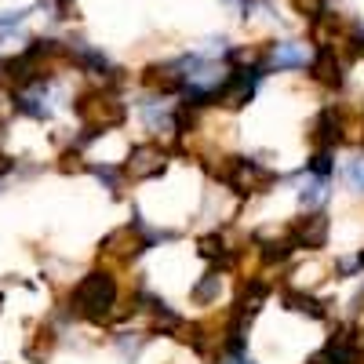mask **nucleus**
<instances>
[{
	"mask_svg": "<svg viewBox=\"0 0 364 364\" xmlns=\"http://www.w3.org/2000/svg\"><path fill=\"white\" fill-rule=\"evenodd\" d=\"M73 306L80 317L87 321H109L117 314V281L106 269H91L87 277H80V284L73 288Z\"/></svg>",
	"mask_w": 364,
	"mask_h": 364,
	"instance_id": "nucleus-1",
	"label": "nucleus"
},
{
	"mask_svg": "<svg viewBox=\"0 0 364 364\" xmlns=\"http://www.w3.org/2000/svg\"><path fill=\"white\" fill-rule=\"evenodd\" d=\"M77 117L87 128V135H99V132H109L124 120V102L109 87H95V91H84L77 99Z\"/></svg>",
	"mask_w": 364,
	"mask_h": 364,
	"instance_id": "nucleus-2",
	"label": "nucleus"
},
{
	"mask_svg": "<svg viewBox=\"0 0 364 364\" xmlns=\"http://www.w3.org/2000/svg\"><path fill=\"white\" fill-rule=\"evenodd\" d=\"M273 182H277V175H273L269 168H262L259 161H245V157H237L230 175H226V186L240 197H259V193H269L273 190Z\"/></svg>",
	"mask_w": 364,
	"mask_h": 364,
	"instance_id": "nucleus-3",
	"label": "nucleus"
},
{
	"mask_svg": "<svg viewBox=\"0 0 364 364\" xmlns=\"http://www.w3.org/2000/svg\"><path fill=\"white\" fill-rule=\"evenodd\" d=\"M262 77V70H230L226 80L215 91V102L223 109H245L255 99V80Z\"/></svg>",
	"mask_w": 364,
	"mask_h": 364,
	"instance_id": "nucleus-4",
	"label": "nucleus"
},
{
	"mask_svg": "<svg viewBox=\"0 0 364 364\" xmlns=\"http://www.w3.org/2000/svg\"><path fill=\"white\" fill-rule=\"evenodd\" d=\"M168 168V154H164V146H157V142H142V146H132V154H128V161H124V178H132V182H142V178H154V175H161Z\"/></svg>",
	"mask_w": 364,
	"mask_h": 364,
	"instance_id": "nucleus-5",
	"label": "nucleus"
},
{
	"mask_svg": "<svg viewBox=\"0 0 364 364\" xmlns=\"http://www.w3.org/2000/svg\"><path fill=\"white\" fill-rule=\"evenodd\" d=\"M288 233H291V240H295L299 248L317 252V248H324V245H328L331 219L324 215V211H306V215H299V219L288 226Z\"/></svg>",
	"mask_w": 364,
	"mask_h": 364,
	"instance_id": "nucleus-6",
	"label": "nucleus"
},
{
	"mask_svg": "<svg viewBox=\"0 0 364 364\" xmlns=\"http://www.w3.org/2000/svg\"><path fill=\"white\" fill-rule=\"evenodd\" d=\"M142 84L154 91V95H178L186 91V63H154L142 73Z\"/></svg>",
	"mask_w": 364,
	"mask_h": 364,
	"instance_id": "nucleus-7",
	"label": "nucleus"
},
{
	"mask_svg": "<svg viewBox=\"0 0 364 364\" xmlns=\"http://www.w3.org/2000/svg\"><path fill=\"white\" fill-rule=\"evenodd\" d=\"M142 248H146V237H142V226H139V223H135V226H132V223L120 226V230H113V233L102 240V255L120 259V262L135 259Z\"/></svg>",
	"mask_w": 364,
	"mask_h": 364,
	"instance_id": "nucleus-8",
	"label": "nucleus"
},
{
	"mask_svg": "<svg viewBox=\"0 0 364 364\" xmlns=\"http://www.w3.org/2000/svg\"><path fill=\"white\" fill-rule=\"evenodd\" d=\"M310 77L321 87H343L346 73H343V58L331 51V48H317V55L310 58Z\"/></svg>",
	"mask_w": 364,
	"mask_h": 364,
	"instance_id": "nucleus-9",
	"label": "nucleus"
},
{
	"mask_svg": "<svg viewBox=\"0 0 364 364\" xmlns=\"http://www.w3.org/2000/svg\"><path fill=\"white\" fill-rule=\"evenodd\" d=\"M310 58H314V55L306 51V44H299V41H281V44L269 48L266 70H306Z\"/></svg>",
	"mask_w": 364,
	"mask_h": 364,
	"instance_id": "nucleus-10",
	"label": "nucleus"
},
{
	"mask_svg": "<svg viewBox=\"0 0 364 364\" xmlns=\"http://www.w3.org/2000/svg\"><path fill=\"white\" fill-rule=\"evenodd\" d=\"M314 142L321 149H331L336 142H343V117L336 109H321L314 120Z\"/></svg>",
	"mask_w": 364,
	"mask_h": 364,
	"instance_id": "nucleus-11",
	"label": "nucleus"
},
{
	"mask_svg": "<svg viewBox=\"0 0 364 364\" xmlns=\"http://www.w3.org/2000/svg\"><path fill=\"white\" fill-rule=\"evenodd\" d=\"M299 245L291 240V233H284V237H273V240H262V262L266 266H281V262H288L291 259V252H295Z\"/></svg>",
	"mask_w": 364,
	"mask_h": 364,
	"instance_id": "nucleus-12",
	"label": "nucleus"
},
{
	"mask_svg": "<svg viewBox=\"0 0 364 364\" xmlns=\"http://www.w3.org/2000/svg\"><path fill=\"white\" fill-rule=\"evenodd\" d=\"M284 306L288 310H295V314H306V317H324V302L321 299H314V295H306V291H299V288H288L284 291Z\"/></svg>",
	"mask_w": 364,
	"mask_h": 364,
	"instance_id": "nucleus-13",
	"label": "nucleus"
},
{
	"mask_svg": "<svg viewBox=\"0 0 364 364\" xmlns=\"http://www.w3.org/2000/svg\"><path fill=\"white\" fill-rule=\"evenodd\" d=\"M200 259H208V262H219V266H230L233 262V255H230V248H226V240L219 237V233H208V237H200Z\"/></svg>",
	"mask_w": 364,
	"mask_h": 364,
	"instance_id": "nucleus-14",
	"label": "nucleus"
},
{
	"mask_svg": "<svg viewBox=\"0 0 364 364\" xmlns=\"http://www.w3.org/2000/svg\"><path fill=\"white\" fill-rule=\"evenodd\" d=\"M266 302V284L262 281H248V288L240 291L237 299V314H245V317H255V310Z\"/></svg>",
	"mask_w": 364,
	"mask_h": 364,
	"instance_id": "nucleus-15",
	"label": "nucleus"
},
{
	"mask_svg": "<svg viewBox=\"0 0 364 364\" xmlns=\"http://www.w3.org/2000/svg\"><path fill=\"white\" fill-rule=\"evenodd\" d=\"M219 284H223V277H219L215 269H211V273H204V281H200V284L190 291V295H193V302H200V306H204V302L219 299Z\"/></svg>",
	"mask_w": 364,
	"mask_h": 364,
	"instance_id": "nucleus-16",
	"label": "nucleus"
},
{
	"mask_svg": "<svg viewBox=\"0 0 364 364\" xmlns=\"http://www.w3.org/2000/svg\"><path fill=\"white\" fill-rule=\"evenodd\" d=\"M299 200L306 204V208H321V204L328 200V186H324V178H314V182H306V186L299 190Z\"/></svg>",
	"mask_w": 364,
	"mask_h": 364,
	"instance_id": "nucleus-17",
	"label": "nucleus"
},
{
	"mask_svg": "<svg viewBox=\"0 0 364 364\" xmlns=\"http://www.w3.org/2000/svg\"><path fill=\"white\" fill-rule=\"evenodd\" d=\"M37 336H41V339H37L33 346H26V353H29V360H44V357L51 353V346H55V331H51V328H41V331H37Z\"/></svg>",
	"mask_w": 364,
	"mask_h": 364,
	"instance_id": "nucleus-18",
	"label": "nucleus"
},
{
	"mask_svg": "<svg viewBox=\"0 0 364 364\" xmlns=\"http://www.w3.org/2000/svg\"><path fill=\"white\" fill-rule=\"evenodd\" d=\"M331 168H336V164H331V154H328V149H317L314 161H310V171H314L317 178H328V175H331Z\"/></svg>",
	"mask_w": 364,
	"mask_h": 364,
	"instance_id": "nucleus-19",
	"label": "nucleus"
},
{
	"mask_svg": "<svg viewBox=\"0 0 364 364\" xmlns=\"http://www.w3.org/2000/svg\"><path fill=\"white\" fill-rule=\"evenodd\" d=\"M91 171L99 175V182H106V186L117 193V186H120V175H124V171H117V168H91Z\"/></svg>",
	"mask_w": 364,
	"mask_h": 364,
	"instance_id": "nucleus-20",
	"label": "nucleus"
},
{
	"mask_svg": "<svg viewBox=\"0 0 364 364\" xmlns=\"http://www.w3.org/2000/svg\"><path fill=\"white\" fill-rule=\"evenodd\" d=\"M346 175H350V182H353L357 190H364V161H350Z\"/></svg>",
	"mask_w": 364,
	"mask_h": 364,
	"instance_id": "nucleus-21",
	"label": "nucleus"
},
{
	"mask_svg": "<svg viewBox=\"0 0 364 364\" xmlns=\"http://www.w3.org/2000/svg\"><path fill=\"white\" fill-rule=\"evenodd\" d=\"M63 171H84L80 154H66V157H63Z\"/></svg>",
	"mask_w": 364,
	"mask_h": 364,
	"instance_id": "nucleus-22",
	"label": "nucleus"
},
{
	"mask_svg": "<svg viewBox=\"0 0 364 364\" xmlns=\"http://www.w3.org/2000/svg\"><path fill=\"white\" fill-rule=\"evenodd\" d=\"M357 58H364V33H357V48H353Z\"/></svg>",
	"mask_w": 364,
	"mask_h": 364,
	"instance_id": "nucleus-23",
	"label": "nucleus"
},
{
	"mask_svg": "<svg viewBox=\"0 0 364 364\" xmlns=\"http://www.w3.org/2000/svg\"><path fill=\"white\" fill-rule=\"evenodd\" d=\"M357 262H360V266H364V252H360V259H357Z\"/></svg>",
	"mask_w": 364,
	"mask_h": 364,
	"instance_id": "nucleus-24",
	"label": "nucleus"
}]
</instances>
